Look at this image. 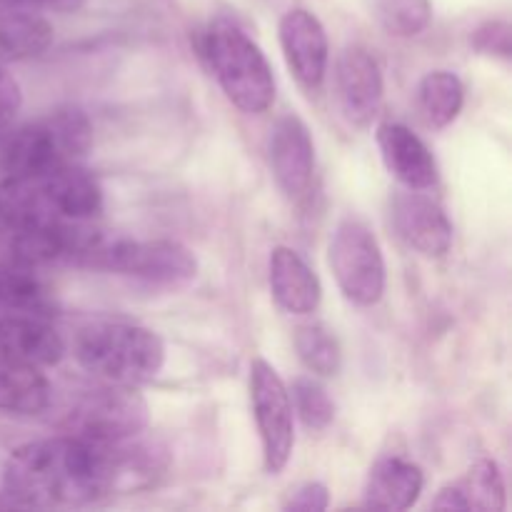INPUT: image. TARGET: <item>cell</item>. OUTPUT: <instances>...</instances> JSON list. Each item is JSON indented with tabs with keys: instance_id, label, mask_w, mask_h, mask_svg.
Returning <instances> with one entry per match:
<instances>
[{
	"instance_id": "6da1fadb",
	"label": "cell",
	"mask_w": 512,
	"mask_h": 512,
	"mask_svg": "<svg viewBox=\"0 0 512 512\" xmlns=\"http://www.w3.org/2000/svg\"><path fill=\"white\" fill-rule=\"evenodd\" d=\"M133 473V450L75 435L25 443L10 453L3 490L25 508H83L113 495Z\"/></svg>"
},
{
	"instance_id": "7a4b0ae2",
	"label": "cell",
	"mask_w": 512,
	"mask_h": 512,
	"mask_svg": "<svg viewBox=\"0 0 512 512\" xmlns=\"http://www.w3.org/2000/svg\"><path fill=\"white\" fill-rule=\"evenodd\" d=\"M100 208L103 188L98 178L75 163L0 178V223L13 233L55 223H88Z\"/></svg>"
},
{
	"instance_id": "3957f363",
	"label": "cell",
	"mask_w": 512,
	"mask_h": 512,
	"mask_svg": "<svg viewBox=\"0 0 512 512\" xmlns=\"http://www.w3.org/2000/svg\"><path fill=\"white\" fill-rule=\"evenodd\" d=\"M75 358L103 383H150L165 365V343L158 333L123 320H98L75 335Z\"/></svg>"
},
{
	"instance_id": "277c9868",
	"label": "cell",
	"mask_w": 512,
	"mask_h": 512,
	"mask_svg": "<svg viewBox=\"0 0 512 512\" xmlns=\"http://www.w3.org/2000/svg\"><path fill=\"white\" fill-rule=\"evenodd\" d=\"M203 58L230 103L258 115L273 105L275 75L260 45L230 20H215L200 40Z\"/></svg>"
},
{
	"instance_id": "5b68a950",
	"label": "cell",
	"mask_w": 512,
	"mask_h": 512,
	"mask_svg": "<svg viewBox=\"0 0 512 512\" xmlns=\"http://www.w3.org/2000/svg\"><path fill=\"white\" fill-rule=\"evenodd\" d=\"M93 143L90 120L80 110L65 108L13 130L0 148L3 173H38L78 163Z\"/></svg>"
},
{
	"instance_id": "8992f818",
	"label": "cell",
	"mask_w": 512,
	"mask_h": 512,
	"mask_svg": "<svg viewBox=\"0 0 512 512\" xmlns=\"http://www.w3.org/2000/svg\"><path fill=\"white\" fill-rule=\"evenodd\" d=\"M90 268L125 275L150 288L178 290L195 280L198 258L178 240H133L103 235Z\"/></svg>"
},
{
	"instance_id": "52a82bcc",
	"label": "cell",
	"mask_w": 512,
	"mask_h": 512,
	"mask_svg": "<svg viewBox=\"0 0 512 512\" xmlns=\"http://www.w3.org/2000/svg\"><path fill=\"white\" fill-rule=\"evenodd\" d=\"M150 423V410L133 385L105 383L88 390L65 413L63 430L100 445H123L138 438Z\"/></svg>"
},
{
	"instance_id": "ba28073f",
	"label": "cell",
	"mask_w": 512,
	"mask_h": 512,
	"mask_svg": "<svg viewBox=\"0 0 512 512\" xmlns=\"http://www.w3.org/2000/svg\"><path fill=\"white\" fill-rule=\"evenodd\" d=\"M328 263L338 288L360 308L380 303L385 293V258L373 230L358 218L340 220L330 238Z\"/></svg>"
},
{
	"instance_id": "9c48e42d",
	"label": "cell",
	"mask_w": 512,
	"mask_h": 512,
	"mask_svg": "<svg viewBox=\"0 0 512 512\" xmlns=\"http://www.w3.org/2000/svg\"><path fill=\"white\" fill-rule=\"evenodd\" d=\"M250 403L263 443V463L270 475H278L290 463L295 445L293 405L278 370L263 358L250 363Z\"/></svg>"
},
{
	"instance_id": "30bf717a",
	"label": "cell",
	"mask_w": 512,
	"mask_h": 512,
	"mask_svg": "<svg viewBox=\"0 0 512 512\" xmlns=\"http://www.w3.org/2000/svg\"><path fill=\"white\" fill-rule=\"evenodd\" d=\"M268 160L275 183L290 200L308 198L315 175V145L308 125L295 113L280 115L270 128Z\"/></svg>"
},
{
	"instance_id": "8fae6325",
	"label": "cell",
	"mask_w": 512,
	"mask_h": 512,
	"mask_svg": "<svg viewBox=\"0 0 512 512\" xmlns=\"http://www.w3.org/2000/svg\"><path fill=\"white\" fill-rule=\"evenodd\" d=\"M335 85H338V98L343 105V113L353 125L373 123L383 105V70L378 58L363 45H348L340 53L335 65Z\"/></svg>"
},
{
	"instance_id": "7c38bea8",
	"label": "cell",
	"mask_w": 512,
	"mask_h": 512,
	"mask_svg": "<svg viewBox=\"0 0 512 512\" xmlns=\"http://www.w3.org/2000/svg\"><path fill=\"white\" fill-rule=\"evenodd\" d=\"M278 33L285 63L293 70L295 80L308 90L320 88L330 60L328 33L323 23L310 10L293 8L280 18Z\"/></svg>"
},
{
	"instance_id": "4fadbf2b",
	"label": "cell",
	"mask_w": 512,
	"mask_h": 512,
	"mask_svg": "<svg viewBox=\"0 0 512 512\" xmlns=\"http://www.w3.org/2000/svg\"><path fill=\"white\" fill-rule=\"evenodd\" d=\"M393 225L400 238L425 258H443L453 245L448 213L423 190H408L393 200Z\"/></svg>"
},
{
	"instance_id": "5bb4252c",
	"label": "cell",
	"mask_w": 512,
	"mask_h": 512,
	"mask_svg": "<svg viewBox=\"0 0 512 512\" xmlns=\"http://www.w3.org/2000/svg\"><path fill=\"white\" fill-rule=\"evenodd\" d=\"M65 355L58 330L40 315L0 313V360L50 368Z\"/></svg>"
},
{
	"instance_id": "9a60e30c",
	"label": "cell",
	"mask_w": 512,
	"mask_h": 512,
	"mask_svg": "<svg viewBox=\"0 0 512 512\" xmlns=\"http://www.w3.org/2000/svg\"><path fill=\"white\" fill-rule=\"evenodd\" d=\"M378 148L388 173L408 190H430L438 183V163L433 153L408 125H380Z\"/></svg>"
},
{
	"instance_id": "2e32d148",
	"label": "cell",
	"mask_w": 512,
	"mask_h": 512,
	"mask_svg": "<svg viewBox=\"0 0 512 512\" xmlns=\"http://www.w3.org/2000/svg\"><path fill=\"white\" fill-rule=\"evenodd\" d=\"M270 293L290 315H310L323 300V285L308 263L293 248H275L268 263Z\"/></svg>"
},
{
	"instance_id": "e0dca14e",
	"label": "cell",
	"mask_w": 512,
	"mask_h": 512,
	"mask_svg": "<svg viewBox=\"0 0 512 512\" xmlns=\"http://www.w3.org/2000/svg\"><path fill=\"white\" fill-rule=\"evenodd\" d=\"M425 488L423 470L403 458H380L365 483V505L375 510H408Z\"/></svg>"
},
{
	"instance_id": "ac0fdd59",
	"label": "cell",
	"mask_w": 512,
	"mask_h": 512,
	"mask_svg": "<svg viewBox=\"0 0 512 512\" xmlns=\"http://www.w3.org/2000/svg\"><path fill=\"white\" fill-rule=\"evenodd\" d=\"M438 510H505V480L495 460H478L463 478L440 488L433 500Z\"/></svg>"
},
{
	"instance_id": "d6986e66",
	"label": "cell",
	"mask_w": 512,
	"mask_h": 512,
	"mask_svg": "<svg viewBox=\"0 0 512 512\" xmlns=\"http://www.w3.org/2000/svg\"><path fill=\"white\" fill-rule=\"evenodd\" d=\"M53 398L43 368L0 360V410L13 415L43 413Z\"/></svg>"
},
{
	"instance_id": "ffe728a7",
	"label": "cell",
	"mask_w": 512,
	"mask_h": 512,
	"mask_svg": "<svg viewBox=\"0 0 512 512\" xmlns=\"http://www.w3.org/2000/svg\"><path fill=\"white\" fill-rule=\"evenodd\" d=\"M53 43V25L38 13H0V68L43 55Z\"/></svg>"
},
{
	"instance_id": "44dd1931",
	"label": "cell",
	"mask_w": 512,
	"mask_h": 512,
	"mask_svg": "<svg viewBox=\"0 0 512 512\" xmlns=\"http://www.w3.org/2000/svg\"><path fill=\"white\" fill-rule=\"evenodd\" d=\"M33 270L15 260L10 265H0V313H25L40 318L50 313L53 300Z\"/></svg>"
},
{
	"instance_id": "7402d4cb",
	"label": "cell",
	"mask_w": 512,
	"mask_h": 512,
	"mask_svg": "<svg viewBox=\"0 0 512 512\" xmlns=\"http://www.w3.org/2000/svg\"><path fill=\"white\" fill-rule=\"evenodd\" d=\"M465 103V85L450 70H433L418 85V110L430 128H448Z\"/></svg>"
},
{
	"instance_id": "603a6c76",
	"label": "cell",
	"mask_w": 512,
	"mask_h": 512,
	"mask_svg": "<svg viewBox=\"0 0 512 512\" xmlns=\"http://www.w3.org/2000/svg\"><path fill=\"white\" fill-rule=\"evenodd\" d=\"M295 350L305 368L318 378H333L343 365V350L338 338L325 325H300L295 333Z\"/></svg>"
},
{
	"instance_id": "cb8c5ba5",
	"label": "cell",
	"mask_w": 512,
	"mask_h": 512,
	"mask_svg": "<svg viewBox=\"0 0 512 512\" xmlns=\"http://www.w3.org/2000/svg\"><path fill=\"white\" fill-rule=\"evenodd\" d=\"M373 15L385 33L415 38L433 20V5L430 0H373Z\"/></svg>"
},
{
	"instance_id": "d4e9b609",
	"label": "cell",
	"mask_w": 512,
	"mask_h": 512,
	"mask_svg": "<svg viewBox=\"0 0 512 512\" xmlns=\"http://www.w3.org/2000/svg\"><path fill=\"white\" fill-rule=\"evenodd\" d=\"M293 413L303 420L305 428L325 430L335 418V405L330 400L328 390L310 375H300L293 380V388L288 390Z\"/></svg>"
},
{
	"instance_id": "484cf974",
	"label": "cell",
	"mask_w": 512,
	"mask_h": 512,
	"mask_svg": "<svg viewBox=\"0 0 512 512\" xmlns=\"http://www.w3.org/2000/svg\"><path fill=\"white\" fill-rule=\"evenodd\" d=\"M475 48L483 50L488 55H498V58L508 60L512 53V33L510 25L505 20H488L480 25L473 35Z\"/></svg>"
},
{
	"instance_id": "4316f807",
	"label": "cell",
	"mask_w": 512,
	"mask_h": 512,
	"mask_svg": "<svg viewBox=\"0 0 512 512\" xmlns=\"http://www.w3.org/2000/svg\"><path fill=\"white\" fill-rule=\"evenodd\" d=\"M328 505H330V495L323 483H305L300 485L298 490L290 493V498L285 500L283 508L295 510V512H323L328 510Z\"/></svg>"
},
{
	"instance_id": "83f0119b",
	"label": "cell",
	"mask_w": 512,
	"mask_h": 512,
	"mask_svg": "<svg viewBox=\"0 0 512 512\" xmlns=\"http://www.w3.org/2000/svg\"><path fill=\"white\" fill-rule=\"evenodd\" d=\"M20 105H23V93H20L18 80L5 73V68H0V130L18 115Z\"/></svg>"
},
{
	"instance_id": "f1b7e54d",
	"label": "cell",
	"mask_w": 512,
	"mask_h": 512,
	"mask_svg": "<svg viewBox=\"0 0 512 512\" xmlns=\"http://www.w3.org/2000/svg\"><path fill=\"white\" fill-rule=\"evenodd\" d=\"M80 0H0V13H35L40 8H73Z\"/></svg>"
}]
</instances>
